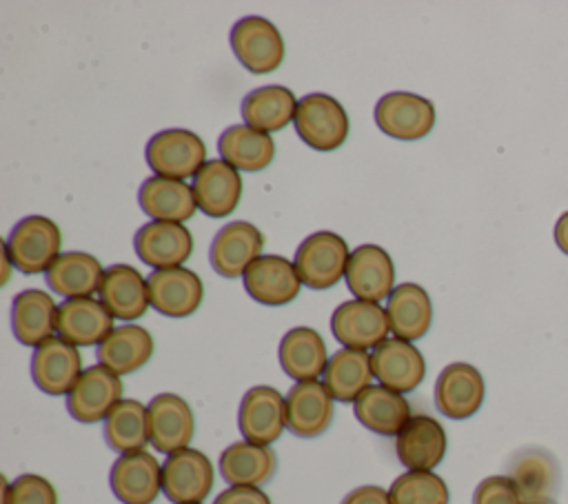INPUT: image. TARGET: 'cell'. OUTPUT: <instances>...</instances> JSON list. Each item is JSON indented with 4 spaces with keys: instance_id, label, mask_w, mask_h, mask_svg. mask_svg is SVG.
<instances>
[{
    "instance_id": "cell-45",
    "label": "cell",
    "mask_w": 568,
    "mask_h": 504,
    "mask_svg": "<svg viewBox=\"0 0 568 504\" xmlns=\"http://www.w3.org/2000/svg\"><path fill=\"white\" fill-rule=\"evenodd\" d=\"M193 504H202V502H193Z\"/></svg>"
},
{
    "instance_id": "cell-46",
    "label": "cell",
    "mask_w": 568,
    "mask_h": 504,
    "mask_svg": "<svg viewBox=\"0 0 568 504\" xmlns=\"http://www.w3.org/2000/svg\"><path fill=\"white\" fill-rule=\"evenodd\" d=\"M544 504H552V502H544Z\"/></svg>"
},
{
    "instance_id": "cell-31",
    "label": "cell",
    "mask_w": 568,
    "mask_h": 504,
    "mask_svg": "<svg viewBox=\"0 0 568 504\" xmlns=\"http://www.w3.org/2000/svg\"><path fill=\"white\" fill-rule=\"evenodd\" d=\"M386 315L395 337L406 342L424 337L433 322V304L426 289L415 282L397 284L388 295Z\"/></svg>"
},
{
    "instance_id": "cell-27",
    "label": "cell",
    "mask_w": 568,
    "mask_h": 504,
    "mask_svg": "<svg viewBox=\"0 0 568 504\" xmlns=\"http://www.w3.org/2000/svg\"><path fill=\"white\" fill-rule=\"evenodd\" d=\"M98 295L109 313L118 320H138L151 306L146 278H142V273L131 264L109 266Z\"/></svg>"
},
{
    "instance_id": "cell-43",
    "label": "cell",
    "mask_w": 568,
    "mask_h": 504,
    "mask_svg": "<svg viewBox=\"0 0 568 504\" xmlns=\"http://www.w3.org/2000/svg\"><path fill=\"white\" fill-rule=\"evenodd\" d=\"M342 504H390V495L386 488L375 484H364L346 493Z\"/></svg>"
},
{
    "instance_id": "cell-10",
    "label": "cell",
    "mask_w": 568,
    "mask_h": 504,
    "mask_svg": "<svg viewBox=\"0 0 568 504\" xmlns=\"http://www.w3.org/2000/svg\"><path fill=\"white\" fill-rule=\"evenodd\" d=\"M237 426L246 442L271 446L286 429V397L266 384L248 389L240 402Z\"/></svg>"
},
{
    "instance_id": "cell-25",
    "label": "cell",
    "mask_w": 568,
    "mask_h": 504,
    "mask_svg": "<svg viewBox=\"0 0 568 504\" xmlns=\"http://www.w3.org/2000/svg\"><path fill=\"white\" fill-rule=\"evenodd\" d=\"M191 187L197 209L209 218L231 215L242 198L240 171L224 160H209L195 173Z\"/></svg>"
},
{
    "instance_id": "cell-32",
    "label": "cell",
    "mask_w": 568,
    "mask_h": 504,
    "mask_svg": "<svg viewBox=\"0 0 568 504\" xmlns=\"http://www.w3.org/2000/svg\"><path fill=\"white\" fill-rule=\"evenodd\" d=\"M353 411L362 426L384 437L397 435L404 429V424L413 417L408 400L402 393L390 391L382 384H371L353 402Z\"/></svg>"
},
{
    "instance_id": "cell-14",
    "label": "cell",
    "mask_w": 568,
    "mask_h": 504,
    "mask_svg": "<svg viewBox=\"0 0 568 504\" xmlns=\"http://www.w3.org/2000/svg\"><path fill=\"white\" fill-rule=\"evenodd\" d=\"M149 302L166 317H186L197 311L204 298L200 275L186 266L153 269L146 275Z\"/></svg>"
},
{
    "instance_id": "cell-18",
    "label": "cell",
    "mask_w": 568,
    "mask_h": 504,
    "mask_svg": "<svg viewBox=\"0 0 568 504\" xmlns=\"http://www.w3.org/2000/svg\"><path fill=\"white\" fill-rule=\"evenodd\" d=\"M335 400L324 382H295L286 393V429L302 440L320 437L333 422Z\"/></svg>"
},
{
    "instance_id": "cell-44",
    "label": "cell",
    "mask_w": 568,
    "mask_h": 504,
    "mask_svg": "<svg viewBox=\"0 0 568 504\" xmlns=\"http://www.w3.org/2000/svg\"><path fill=\"white\" fill-rule=\"evenodd\" d=\"M555 244L559 246L561 253L568 255V211L559 215V220L555 222Z\"/></svg>"
},
{
    "instance_id": "cell-23",
    "label": "cell",
    "mask_w": 568,
    "mask_h": 504,
    "mask_svg": "<svg viewBox=\"0 0 568 504\" xmlns=\"http://www.w3.org/2000/svg\"><path fill=\"white\" fill-rule=\"evenodd\" d=\"M446 431L430 415H413L395 435L397 460L408 471H433L446 455Z\"/></svg>"
},
{
    "instance_id": "cell-1",
    "label": "cell",
    "mask_w": 568,
    "mask_h": 504,
    "mask_svg": "<svg viewBox=\"0 0 568 504\" xmlns=\"http://www.w3.org/2000/svg\"><path fill=\"white\" fill-rule=\"evenodd\" d=\"M62 235L58 224L47 215H27L9 233L4 253L11 264L24 273H47L49 266L60 258Z\"/></svg>"
},
{
    "instance_id": "cell-42",
    "label": "cell",
    "mask_w": 568,
    "mask_h": 504,
    "mask_svg": "<svg viewBox=\"0 0 568 504\" xmlns=\"http://www.w3.org/2000/svg\"><path fill=\"white\" fill-rule=\"evenodd\" d=\"M213 504H271V497L260 486H229Z\"/></svg>"
},
{
    "instance_id": "cell-22",
    "label": "cell",
    "mask_w": 568,
    "mask_h": 504,
    "mask_svg": "<svg viewBox=\"0 0 568 504\" xmlns=\"http://www.w3.org/2000/svg\"><path fill=\"white\" fill-rule=\"evenodd\" d=\"M344 280L348 291L359 300H388L395 289L393 258L377 244H359L355 251H351Z\"/></svg>"
},
{
    "instance_id": "cell-39",
    "label": "cell",
    "mask_w": 568,
    "mask_h": 504,
    "mask_svg": "<svg viewBox=\"0 0 568 504\" xmlns=\"http://www.w3.org/2000/svg\"><path fill=\"white\" fill-rule=\"evenodd\" d=\"M390 504H448V486L433 471H406L393 480Z\"/></svg>"
},
{
    "instance_id": "cell-3",
    "label": "cell",
    "mask_w": 568,
    "mask_h": 504,
    "mask_svg": "<svg viewBox=\"0 0 568 504\" xmlns=\"http://www.w3.org/2000/svg\"><path fill=\"white\" fill-rule=\"evenodd\" d=\"M295 131L311 149L328 153L344 144L348 135V115L328 93H308L295 111Z\"/></svg>"
},
{
    "instance_id": "cell-21",
    "label": "cell",
    "mask_w": 568,
    "mask_h": 504,
    "mask_svg": "<svg viewBox=\"0 0 568 504\" xmlns=\"http://www.w3.org/2000/svg\"><path fill=\"white\" fill-rule=\"evenodd\" d=\"M133 246L144 264L153 269H173L191 258L193 235L180 222L151 220L135 231Z\"/></svg>"
},
{
    "instance_id": "cell-8",
    "label": "cell",
    "mask_w": 568,
    "mask_h": 504,
    "mask_svg": "<svg viewBox=\"0 0 568 504\" xmlns=\"http://www.w3.org/2000/svg\"><path fill=\"white\" fill-rule=\"evenodd\" d=\"M124 386L120 375L102 364H93L82 371L75 386L67 395V411L82 424L104 422L122 397Z\"/></svg>"
},
{
    "instance_id": "cell-7",
    "label": "cell",
    "mask_w": 568,
    "mask_h": 504,
    "mask_svg": "<svg viewBox=\"0 0 568 504\" xmlns=\"http://www.w3.org/2000/svg\"><path fill=\"white\" fill-rule=\"evenodd\" d=\"M215 471L211 460L197 448H180L162 464V493L173 504L204 502L213 491Z\"/></svg>"
},
{
    "instance_id": "cell-5",
    "label": "cell",
    "mask_w": 568,
    "mask_h": 504,
    "mask_svg": "<svg viewBox=\"0 0 568 504\" xmlns=\"http://www.w3.org/2000/svg\"><path fill=\"white\" fill-rule=\"evenodd\" d=\"M231 49L240 64L257 75L275 71L286 53L282 33L262 16H246L233 24Z\"/></svg>"
},
{
    "instance_id": "cell-2",
    "label": "cell",
    "mask_w": 568,
    "mask_h": 504,
    "mask_svg": "<svg viewBox=\"0 0 568 504\" xmlns=\"http://www.w3.org/2000/svg\"><path fill=\"white\" fill-rule=\"evenodd\" d=\"M348 258L351 251L342 235L335 231H315L302 240L293 264L304 286L324 291L335 286L346 275Z\"/></svg>"
},
{
    "instance_id": "cell-15",
    "label": "cell",
    "mask_w": 568,
    "mask_h": 504,
    "mask_svg": "<svg viewBox=\"0 0 568 504\" xmlns=\"http://www.w3.org/2000/svg\"><path fill=\"white\" fill-rule=\"evenodd\" d=\"M82 371V355L78 346L69 344L60 335H53L33 349L31 377L47 395H69Z\"/></svg>"
},
{
    "instance_id": "cell-38",
    "label": "cell",
    "mask_w": 568,
    "mask_h": 504,
    "mask_svg": "<svg viewBox=\"0 0 568 504\" xmlns=\"http://www.w3.org/2000/svg\"><path fill=\"white\" fill-rule=\"evenodd\" d=\"M104 442L115 453L144 451L149 440V411L142 402L124 397L104 420Z\"/></svg>"
},
{
    "instance_id": "cell-4",
    "label": "cell",
    "mask_w": 568,
    "mask_h": 504,
    "mask_svg": "<svg viewBox=\"0 0 568 504\" xmlns=\"http://www.w3.org/2000/svg\"><path fill=\"white\" fill-rule=\"evenodd\" d=\"M146 164L155 175L186 180L209 162L202 138L189 129H164L146 144Z\"/></svg>"
},
{
    "instance_id": "cell-12",
    "label": "cell",
    "mask_w": 568,
    "mask_h": 504,
    "mask_svg": "<svg viewBox=\"0 0 568 504\" xmlns=\"http://www.w3.org/2000/svg\"><path fill=\"white\" fill-rule=\"evenodd\" d=\"M486 395L481 373L468 362H453L442 369L435 382V406L448 420L473 417Z\"/></svg>"
},
{
    "instance_id": "cell-6",
    "label": "cell",
    "mask_w": 568,
    "mask_h": 504,
    "mask_svg": "<svg viewBox=\"0 0 568 504\" xmlns=\"http://www.w3.org/2000/svg\"><path fill=\"white\" fill-rule=\"evenodd\" d=\"M333 337L344 349L368 351L377 349L384 340H388V315L379 302L371 300H346L331 315Z\"/></svg>"
},
{
    "instance_id": "cell-17",
    "label": "cell",
    "mask_w": 568,
    "mask_h": 504,
    "mask_svg": "<svg viewBox=\"0 0 568 504\" xmlns=\"http://www.w3.org/2000/svg\"><path fill=\"white\" fill-rule=\"evenodd\" d=\"M375 380L397 393L415 391L426 377V360L422 351L406 340L388 337L371 353Z\"/></svg>"
},
{
    "instance_id": "cell-29",
    "label": "cell",
    "mask_w": 568,
    "mask_h": 504,
    "mask_svg": "<svg viewBox=\"0 0 568 504\" xmlns=\"http://www.w3.org/2000/svg\"><path fill=\"white\" fill-rule=\"evenodd\" d=\"M282 371L295 382H308L324 375L328 353L322 335L311 326H293L284 333L277 349Z\"/></svg>"
},
{
    "instance_id": "cell-37",
    "label": "cell",
    "mask_w": 568,
    "mask_h": 504,
    "mask_svg": "<svg viewBox=\"0 0 568 504\" xmlns=\"http://www.w3.org/2000/svg\"><path fill=\"white\" fill-rule=\"evenodd\" d=\"M326 391L337 402H355L373 382V364L368 351L339 349L328 357L322 375Z\"/></svg>"
},
{
    "instance_id": "cell-20",
    "label": "cell",
    "mask_w": 568,
    "mask_h": 504,
    "mask_svg": "<svg viewBox=\"0 0 568 504\" xmlns=\"http://www.w3.org/2000/svg\"><path fill=\"white\" fill-rule=\"evenodd\" d=\"M246 293L266 306H282L300 295L302 280L291 260L266 253L260 255L242 275Z\"/></svg>"
},
{
    "instance_id": "cell-40",
    "label": "cell",
    "mask_w": 568,
    "mask_h": 504,
    "mask_svg": "<svg viewBox=\"0 0 568 504\" xmlns=\"http://www.w3.org/2000/svg\"><path fill=\"white\" fill-rule=\"evenodd\" d=\"M2 504H58V493L47 477L24 473L13 482L2 480Z\"/></svg>"
},
{
    "instance_id": "cell-13",
    "label": "cell",
    "mask_w": 568,
    "mask_h": 504,
    "mask_svg": "<svg viewBox=\"0 0 568 504\" xmlns=\"http://www.w3.org/2000/svg\"><path fill=\"white\" fill-rule=\"evenodd\" d=\"M149 440L155 451L171 455L189 448L195 435V415L184 397L178 393H160L149 404Z\"/></svg>"
},
{
    "instance_id": "cell-24",
    "label": "cell",
    "mask_w": 568,
    "mask_h": 504,
    "mask_svg": "<svg viewBox=\"0 0 568 504\" xmlns=\"http://www.w3.org/2000/svg\"><path fill=\"white\" fill-rule=\"evenodd\" d=\"M113 331V315L95 298H71L58 309V335L73 346H100Z\"/></svg>"
},
{
    "instance_id": "cell-26",
    "label": "cell",
    "mask_w": 568,
    "mask_h": 504,
    "mask_svg": "<svg viewBox=\"0 0 568 504\" xmlns=\"http://www.w3.org/2000/svg\"><path fill=\"white\" fill-rule=\"evenodd\" d=\"M60 304L47 291L24 289L11 302V329L20 344L40 346L58 331Z\"/></svg>"
},
{
    "instance_id": "cell-11",
    "label": "cell",
    "mask_w": 568,
    "mask_h": 504,
    "mask_svg": "<svg viewBox=\"0 0 568 504\" xmlns=\"http://www.w3.org/2000/svg\"><path fill=\"white\" fill-rule=\"evenodd\" d=\"M262 231L246 220H233L215 233L209 249V260L220 278L233 280L244 275V271L262 255Z\"/></svg>"
},
{
    "instance_id": "cell-34",
    "label": "cell",
    "mask_w": 568,
    "mask_h": 504,
    "mask_svg": "<svg viewBox=\"0 0 568 504\" xmlns=\"http://www.w3.org/2000/svg\"><path fill=\"white\" fill-rule=\"evenodd\" d=\"M95 355L98 364L122 377L135 373L151 360L153 337L138 324H122L106 335V340L95 349Z\"/></svg>"
},
{
    "instance_id": "cell-36",
    "label": "cell",
    "mask_w": 568,
    "mask_h": 504,
    "mask_svg": "<svg viewBox=\"0 0 568 504\" xmlns=\"http://www.w3.org/2000/svg\"><path fill=\"white\" fill-rule=\"evenodd\" d=\"M217 151L220 160L229 162L237 171L257 173L273 162L275 142L268 133L251 129L248 124H233L222 131Z\"/></svg>"
},
{
    "instance_id": "cell-41",
    "label": "cell",
    "mask_w": 568,
    "mask_h": 504,
    "mask_svg": "<svg viewBox=\"0 0 568 504\" xmlns=\"http://www.w3.org/2000/svg\"><path fill=\"white\" fill-rule=\"evenodd\" d=\"M473 504H524V502L508 475H490L477 484L473 493Z\"/></svg>"
},
{
    "instance_id": "cell-9",
    "label": "cell",
    "mask_w": 568,
    "mask_h": 504,
    "mask_svg": "<svg viewBox=\"0 0 568 504\" xmlns=\"http://www.w3.org/2000/svg\"><path fill=\"white\" fill-rule=\"evenodd\" d=\"M375 124L388 138L419 140L435 127V107L424 95L390 91L375 104Z\"/></svg>"
},
{
    "instance_id": "cell-16",
    "label": "cell",
    "mask_w": 568,
    "mask_h": 504,
    "mask_svg": "<svg viewBox=\"0 0 568 504\" xmlns=\"http://www.w3.org/2000/svg\"><path fill=\"white\" fill-rule=\"evenodd\" d=\"M506 475L517 486L524 504L552 502L559 488V462L541 446H526L513 453Z\"/></svg>"
},
{
    "instance_id": "cell-19",
    "label": "cell",
    "mask_w": 568,
    "mask_h": 504,
    "mask_svg": "<svg viewBox=\"0 0 568 504\" xmlns=\"http://www.w3.org/2000/svg\"><path fill=\"white\" fill-rule=\"evenodd\" d=\"M109 484L122 504H153L162 491V466L149 451L124 453L113 462Z\"/></svg>"
},
{
    "instance_id": "cell-30",
    "label": "cell",
    "mask_w": 568,
    "mask_h": 504,
    "mask_svg": "<svg viewBox=\"0 0 568 504\" xmlns=\"http://www.w3.org/2000/svg\"><path fill=\"white\" fill-rule=\"evenodd\" d=\"M44 275L47 286L64 300L93 298V293L100 291L104 269L95 255L84 251H69L60 253V258L49 266Z\"/></svg>"
},
{
    "instance_id": "cell-28",
    "label": "cell",
    "mask_w": 568,
    "mask_h": 504,
    "mask_svg": "<svg viewBox=\"0 0 568 504\" xmlns=\"http://www.w3.org/2000/svg\"><path fill=\"white\" fill-rule=\"evenodd\" d=\"M140 209L158 222H186L193 218L197 202L193 195V187L184 180L151 175L140 184L138 191Z\"/></svg>"
},
{
    "instance_id": "cell-35",
    "label": "cell",
    "mask_w": 568,
    "mask_h": 504,
    "mask_svg": "<svg viewBox=\"0 0 568 504\" xmlns=\"http://www.w3.org/2000/svg\"><path fill=\"white\" fill-rule=\"evenodd\" d=\"M297 104L300 100L293 95L291 89L282 84H266L244 95L242 118L244 124H248L251 129L271 135L295 120Z\"/></svg>"
},
{
    "instance_id": "cell-33",
    "label": "cell",
    "mask_w": 568,
    "mask_h": 504,
    "mask_svg": "<svg viewBox=\"0 0 568 504\" xmlns=\"http://www.w3.org/2000/svg\"><path fill=\"white\" fill-rule=\"evenodd\" d=\"M217 466L231 486H262L273 477L277 455L271 446L240 440L220 453Z\"/></svg>"
}]
</instances>
